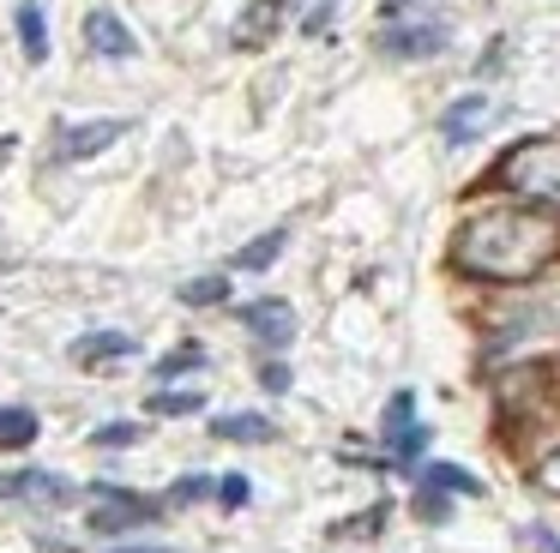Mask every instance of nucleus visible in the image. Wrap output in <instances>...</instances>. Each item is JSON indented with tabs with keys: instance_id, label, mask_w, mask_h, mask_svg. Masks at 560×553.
Masks as SVG:
<instances>
[{
	"instance_id": "aec40b11",
	"label": "nucleus",
	"mask_w": 560,
	"mask_h": 553,
	"mask_svg": "<svg viewBox=\"0 0 560 553\" xmlns=\"http://www.w3.org/2000/svg\"><path fill=\"white\" fill-rule=\"evenodd\" d=\"M199 367H206V349H199V343H182L175 355L158 361V379H182V373H199Z\"/></svg>"
},
{
	"instance_id": "412c9836",
	"label": "nucleus",
	"mask_w": 560,
	"mask_h": 553,
	"mask_svg": "<svg viewBox=\"0 0 560 553\" xmlns=\"http://www.w3.org/2000/svg\"><path fill=\"white\" fill-rule=\"evenodd\" d=\"M151 409H158V415H199L206 397H199V391H158V397H151Z\"/></svg>"
},
{
	"instance_id": "39448f33",
	"label": "nucleus",
	"mask_w": 560,
	"mask_h": 553,
	"mask_svg": "<svg viewBox=\"0 0 560 553\" xmlns=\"http://www.w3.org/2000/svg\"><path fill=\"white\" fill-rule=\"evenodd\" d=\"M242 325L271 349V355H283V349L295 343V307H290V301H278V295L247 301V307H242Z\"/></svg>"
},
{
	"instance_id": "4be33fe9",
	"label": "nucleus",
	"mask_w": 560,
	"mask_h": 553,
	"mask_svg": "<svg viewBox=\"0 0 560 553\" xmlns=\"http://www.w3.org/2000/svg\"><path fill=\"white\" fill-rule=\"evenodd\" d=\"M211 487H218V481H211V475H182V481H175V487H170V499H175V505H194V499H206Z\"/></svg>"
},
{
	"instance_id": "f257e3e1",
	"label": "nucleus",
	"mask_w": 560,
	"mask_h": 553,
	"mask_svg": "<svg viewBox=\"0 0 560 553\" xmlns=\"http://www.w3.org/2000/svg\"><path fill=\"white\" fill-rule=\"evenodd\" d=\"M560 259V223L530 204H482L452 235V264L476 283H530Z\"/></svg>"
},
{
	"instance_id": "4468645a",
	"label": "nucleus",
	"mask_w": 560,
	"mask_h": 553,
	"mask_svg": "<svg viewBox=\"0 0 560 553\" xmlns=\"http://www.w3.org/2000/svg\"><path fill=\"white\" fill-rule=\"evenodd\" d=\"M19 43H25L31 67L49 60V19H43V0H19Z\"/></svg>"
},
{
	"instance_id": "f3484780",
	"label": "nucleus",
	"mask_w": 560,
	"mask_h": 553,
	"mask_svg": "<svg viewBox=\"0 0 560 553\" xmlns=\"http://www.w3.org/2000/svg\"><path fill=\"white\" fill-rule=\"evenodd\" d=\"M283 247H290V228H266V235H254L230 264H235V271H266V264H278Z\"/></svg>"
},
{
	"instance_id": "dca6fc26",
	"label": "nucleus",
	"mask_w": 560,
	"mask_h": 553,
	"mask_svg": "<svg viewBox=\"0 0 560 553\" xmlns=\"http://www.w3.org/2000/svg\"><path fill=\"white\" fill-rule=\"evenodd\" d=\"M211 433H218V439H235V445H266V439H278V427H271L266 415H218L211 421Z\"/></svg>"
},
{
	"instance_id": "b1692460",
	"label": "nucleus",
	"mask_w": 560,
	"mask_h": 553,
	"mask_svg": "<svg viewBox=\"0 0 560 553\" xmlns=\"http://www.w3.org/2000/svg\"><path fill=\"white\" fill-rule=\"evenodd\" d=\"M536 487H542V493H555V499H560V445L542 457V463H536Z\"/></svg>"
},
{
	"instance_id": "423d86ee",
	"label": "nucleus",
	"mask_w": 560,
	"mask_h": 553,
	"mask_svg": "<svg viewBox=\"0 0 560 553\" xmlns=\"http://www.w3.org/2000/svg\"><path fill=\"white\" fill-rule=\"evenodd\" d=\"M0 493L19 499V505H43V511L73 505V481L55 475V469H19V475H0Z\"/></svg>"
},
{
	"instance_id": "2eb2a0df",
	"label": "nucleus",
	"mask_w": 560,
	"mask_h": 553,
	"mask_svg": "<svg viewBox=\"0 0 560 553\" xmlns=\"http://www.w3.org/2000/svg\"><path fill=\"white\" fill-rule=\"evenodd\" d=\"M422 487L428 493H464V499H482V481L470 475V469H458V463H428L422 469Z\"/></svg>"
},
{
	"instance_id": "bb28decb",
	"label": "nucleus",
	"mask_w": 560,
	"mask_h": 553,
	"mask_svg": "<svg viewBox=\"0 0 560 553\" xmlns=\"http://www.w3.org/2000/svg\"><path fill=\"white\" fill-rule=\"evenodd\" d=\"M109 553H170V548H109Z\"/></svg>"
},
{
	"instance_id": "6e6552de",
	"label": "nucleus",
	"mask_w": 560,
	"mask_h": 553,
	"mask_svg": "<svg viewBox=\"0 0 560 553\" xmlns=\"http://www.w3.org/2000/svg\"><path fill=\"white\" fill-rule=\"evenodd\" d=\"M115 139H127V120H79V127L61 132L55 156H61V163H91V156H103Z\"/></svg>"
},
{
	"instance_id": "a211bd4d",
	"label": "nucleus",
	"mask_w": 560,
	"mask_h": 553,
	"mask_svg": "<svg viewBox=\"0 0 560 553\" xmlns=\"http://www.w3.org/2000/svg\"><path fill=\"white\" fill-rule=\"evenodd\" d=\"M230 301V276H194V283H182V307H223Z\"/></svg>"
},
{
	"instance_id": "1a4fd4ad",
	"label": "nucleus",
	"mask_w": 560,
	"mask_h": 553,
	"mask_svg": "<svg viewBox=\"0 0 560 553\" xmlns=\"http://www.w3.org/2000/svg\"><path fill=\"white\" fill-rule=\"evenodd\" d=\"M85 48H91V55H103V60H133L139 55V36L127 31V19H115L109 7H97V12H85Z\"/></svg>"
},
{
	"instance_id": "0eeeda50",
	"label": "nucleus",
	"mask_w": 560,
	"mask_h": 553,
	"mask_svg": "<svg viewBox=\"0 0 560 553\" xmlns=\"http://www.w3.org/2000/svg\"><path fill=\"white\" fill-rule=\"evenodd\" d=\"M386 445H392V457H404V463H416V457L428 451V427L416 421V391H398L386 403Z\"/></svg>"
},
{
	"instance_id": "9b49d317",
	"label": "nucleus",
	"mask_w": 560,
	"mask_h": 553,
	"mask_svg": "<svg viewBox=\"0 0 560 553\" xmlns=\"http://www.w3.org/2000/svg\"><path fill=\"white\" fill-rule=\"evenodd\" d=\"M488 127V96H458V103L440 115V139L446 144H470Z\"/></svg>"
},
{
	"instance_id": "7ed1b4c3",
	"label": "nucleus",
	"mask_w": 560,
	"mask_h": 553,
	"mask_svg": "<svg viewBox=\"0 0 560 553\" xmlns=\"http://www.w3.org/2000/svg\"><path fill=\"white\" fill-rule=\"evenodd\" d=\"M452 36L446 24H440V12H422V19H386L380 24V48H386L392 60H428L440 55Z\"/></svg>"
},
{
	"instance_id": "ddd939ff",
	"label": "nucleus",
	"mask_w": 560,
	"mask_h": 553,
	"mask_svg": "<svg viewBox=\"0 0 560 553\" xmlns=\"http://www.w3.org/2000/svg\"><path fill=\"white\" fill-rule=\"evenodd\" d=\"M37 433H43L37 409L0 403V451H31V445H37Z\"/></svg>"
},
{
	"instance_id": "f8f14e48",
	"label": "nucleus",
	"mask_w": 560,
	"mask_h": 553,
	"mask_svg": "<svg viewBox=\"0 0 560 553\" xmlns=\"http://www.w3.org/2000/svg\"><path fill=\"white\" fill-rule=\"evenodd\" d=\"M121 355H139V337L127 331H91L73 343V361L79 367H103V361H121Z\"/></svg>"
},
{
	"instance_id": "20e7f679",
	"label": "nucleus",
	"mask_w": 560,
	"mask_h": 553,
	"mask_svg": "<svg viewBox=\"0 0 560 553\" xmlns=\"http://www.w3.org/2000/svg\"><path fill=\"white\" fill-rule=\"evenodd\" d=\"M163 505L145 499V493H127V487H97V505H91V529L97 536H121V529H145L158 523Z\"/></svg>"
},
{
	"instance_id": "9d476101",
	"label": "nucleus",
	"mask_w": 560,
	"mask_h": 553,
	"mask_svg": "<svg viewBox=\"0 0 560 553\" xmlns=\"http://www.w3.org/2000/svg\"><path fill=\"white\" fill-rule=\"evenodd\" d=\"M283 19H290V0H254V7L235 19L230 43H235V48H266L271 36L283 31Z\"/></svg>"
},
{
	"instance_id": "a878e982",
	"label": "nucleus",
	"mask_w": 560,
	"mask_h": 553,
	"mask_svg": "<svg viewBox=\"0 0 560 553\" xmlns=\"http://www.w3.org/2000/svg\"><path fill=\"white\" fill-rule=\"evenodd\" d=\"M536 553H560V536H548V529H536Z\"/></svg>"
},
{
	"instance_id": "5701e85b",
	"label": "nucleus",
	"mask_w": 560,
	"mask_h": 553,
	"mask_svg": "<svg viewBox=\"0 0 560 553\" xmlns=\"http://www.w3.org/2000/svg\"><path fill=\"white\" fill-rule=\"evenodd\" d=\"M211 493H218V505H230V511H242V505H247V475H223Z\"/></svg>"
},
{
	"instance_id": "393cba45",
	"label": "nucleus",
	"mask_w": 560,
	"mask_h": 553,
	"mask_svg": "<svg viewBox=\"0 0 560 553\" xmlns=\"http://www.w3.org/2000/svg\"><path fill=\"white\" fill-rule=\"evenodd\" d=\"M259 385H266L271 397H283L290 391V367H283V361H266V367H259Z\"/></svg>"
},
{
	"instance_id": "f03ea898",
	"label": "nucleus",
	"mask_w": 560,
	"mask_h": 553,
	"mask_svg": "<svg viewBox=\"0 0 560 553\" xmlns=\"http://www.w3.org/2000/svg\"><path fill=\"white\" fill-rule=\"evenodd\" d=\"M494 180L518 204H530V211H542V216H555V223H560V139H548V132H542V139L512 144V151L500 156Z\"/></svg>"
},
{
	"instance_id": "6ab92c4d",
	"label": "nucleus",
	"mask_w": 560,
	"mask_h": 553,
	"mask_svg": "<svg viewBox=\"0 0 560 553\" xmlns=\"http://www.w3.org/2000/svg\"><path fill=\"white\" fill-rule=\"evenodd\" d=\"M139 421H103L97 433H91V445H97V451H121V445H139Z\"/></svg>"
}]
</instances>
